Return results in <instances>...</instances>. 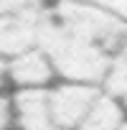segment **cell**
Masks as SVG:
<instances>
[{
    "instance_id": "8",
    "label": "cell",
    "mask_w": 127,
    "mask_h": 130,
    "mask_svg": "<svg viewBox=\"0 0 127 130\" xmlns=\"http://www.w3.org/2000/svg\"><path fill=\"white\" fill-rule=\"evenodd\" d=\"M81 3H92V5H99L114 15H119L122 21H127V0H81Z\"/></svg>"
},
{
    "instance_id": "9",
    "label": "cell",
    "mask_w": 127,
    "mask_h": 130,
    "mask_svg": "<svg viewBox=\"0 0 127 130\" xmlns=\"http://www.w3.org/2000/svg\"><path fill=\"white\" fill-rule=\"evenodd\" d=\"M0 130H13V107L10 94L0 92Z\"/></svg>"
},
{
    "instance_id": "6",
    "label": "cell",
    "mask_w": 127,
    "mask_h": 130,
    "mask_svg": "<svg viewBox=\"0 0 127 130\" xmlns=\"http://www.w3.org/2000/svg\"><path fill=\"white\" fill-rule=\"evenodd\" d=\"M99 89L107 97H112L127 115V33L119 41V46H117V51L109 61V69H107Z\"/></svg>"
},
{
    "instance_id": "3",
    "label": "cell",
    "mask_w": 127,
    "mask_h": 130,
    "mask_svg": "<svg viewBox=\"0 0 127 130\" xmlns=\"http://www.w3.org/2000/svg\"><path fill=\"white\" fill-rule=\"evenodd\" d=\"M102 94L94 84H79V82H53L46 89V102L51 120L58 130H74L84 115L92 110L94 100Z\"/></svg>"
},
{
    "instance_id": "5",
    "label": "cell",
    "mask_w": 127,
    "mask_h": 130,
    "mask_svg": "<svg viewBox=\"0 0 127 130\" xmlns=\"http://www.w3.org/2000/svg\"><path fill=\"white\" fill-rule=\"evenodd\" d=\"M13 130H58L51 120L46 89H13Z\"/></svg>"
},
{
    "instance_id": "1",
    "label": "cell",
    "mask_w": 127,
    "mask_h": 130,
    "mask_svg": "<svg viewBox=\"0 0 127 130\" xmlns=\"http://www.w3.org/2000/svg\"><path fill=\"white\" fill-rule=\"evenodd\" d=\"M127 33V21L81 0H51L36 48L46 54L58 82L102 87L109 61Z\"/></svg>"
},
{
    "instance_id": "7",
    "label": "cell",
    "mask_w": 127,
    "mask_h": 130,
    "mask_svg": "<svg viewBox=\"0 0 127 130\" xmlns=\"http://www.w3.org/2000/svg\"><path fill=\"white\" fill-rule=\"evenodd\" d=\"M124 120V110L112 100L107 97L104 92L94 100L92 110L84 115V120L74 127V130H117L119 122Z\"/></svg>"
},
{
    "instance_id": "2",
    "label": "cell",
    "mask_w": 127,
    "mask_h": 130,
    "mask_svg": "<svg viewBox=\"0 0 127 130\" xmlns=\"http://www.w3.org/2000/svg\"><path fill=\"white\" fill-rule=\"evenodd\" d=\"M48 0H0V56L5 61L36 48Z\"/></svg>"
},
{
    "instance_id": "11",
    "label": "cell",
    "mask_w": 127,
    "mask_h": 130,
    "mask_svg": "<svg viewBox=\"0 0 127 130\" xmlns=\"http://www.w3.org/2000/svg\"><path fill=\"white\" fill-rule=\"evenodd\" d=\"M117 130H127V115H124V120L119 122V127H117Z\"/></svg>"
},
{
    "instance_id": "4",
    "label": "cell",
    "mask_w": 127,
    "mask_h": 130,
    "mask_svg": "<svg viewBox=\"0 0 127 130\" xmlns=\"http://www.w3.org/2000/svg\"><path fill=\"white\" fill-rule=\"evenodd\" d=\"M5 82L13 89H48L56 74L41 48H28L5 61Z\"/></svg>"
},
{
    "instance_id": "10",
    "label": "cell",
    "mask_w": 127,
    "mask_h": 130,
    "mask_svg": "<svg viewBox=\"0 0 127 130\" xmlns=\"http://www.w3.org/2000/svg\"><path fill=\"white\" fill-rule=\"evenodd\" d=\"M8 82H5V59L0 56V92H5Z\"/></svg>"
}]
</instances>
